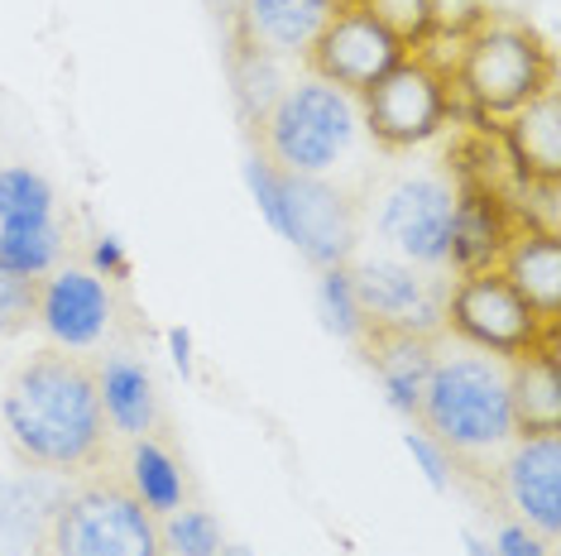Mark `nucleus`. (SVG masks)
<instances>
[{
  "instance_id": "2",
  "label": "nucleus",
  "mask_w": 561,
  "mask_h": 556,
  "mask_svg": "<svg viewBox=\"0 0 561 556\" xmlns=\"http://www.w3.org/2000/svg\"><path fill=\"white\" fill-rule=\"evenodd\" d=\"M423 432L437 437L446 451H490L514 437V413H508V379L504 364L490 356H456L437 360L423 403Z\"/></svg>"
},
{
  "instance_id": "33",
  "label": "nucleus",
  "mask_w": 561,
  "mask_h": 556,
  "mask_svg": "<svg viewBox=\"0 0 561 556\" xmlns=\"http://www.w3.org/2000/svg\"><path fill=\"white\" fill-rule=\"evenodd\" d=\"M240 5H245V0H216V10H221V15H226V24H231V20L240 15Z\"/></svg>"
},
{
  "instance_id": "18",
  "label": "nucleus",
  "mask_w": 561,
  "mask_h": 556,
  "mask_svg": "<svg viewBox=\"0 0 561 556\" xmlns=\"http://www.w3.org/2000/svg\"><path fill=\"white\" fill-rule=\"evenodd\" d=\"M494 269L514 283V293L528 302L542 322L561 317V240L557 235L518 231Z\"/></svg>"
},
{
  "instance_id": "30",
  "label": "nucleus",
  "mask_w": 561,
  "mask_h": 556,
  "mask_svg": "<svg viewBox=\"0 0 561 556\" xmlns=\"http://www.w3.org/2000/svg\"><path fill=\"white\" fill-rule=\"evenodd\" d=\"M408 451H413V456L427 465V479L442 489V485H446V456H442V451L432 447V441H427L423 432H408Z\"/></svg>"
},
{
  "instance_id": "5",
  "label": "nucleus",
  "mask_w": 561,
  "mask_h": 556,
  "mask_svg": "<svg viewBox=\"0 0 561 556\" xmlns=\"http://www.w3.org/2000/svg\"><path fill=\"white\" fill-rule=\"evenodd\" d=\"M264 159L278 173H327L351 149L355 116L346 92L327 82H298L274 96V106L260 116Z\"/></svg>"
},
{
  "instance_id": "21",
  "label": "nucleus",
  "mask_w": 561,
  "mask_h": 556,
  "mask_svg": "<svg viewBox=\"0 0 561 556\" xmlns=\"http://www.w3.org/2000/svg\"><path fill=\"white\" fill-rule=\"evenodd\" d=\"M130 489L139 495L154 518H169L173 509H183V471L154 437H139L130 451Z\"/></svg>"
},
{
  "instance_id": "14",
  "label": "nucleus",
  "mask_w": 561,
  "mask_h": 556,
  "mask_svg": "<svg viewBox=\"0 0 561 556\" xmlns=\"http://www.w3.org/2000/svg\"><path fill=\"white\" fill-rule=\"evenodd\" d=\"M39 322L48 326V336L62 340L68 350L96 346L111 326V293L96 274L82 269H58L44 283L39 298Z\"/></svg>"
},
{
  "instance_id": "4",
  "label": "nucleus",
  "mask_w": 561,
  "mask_h": 556,
  "mask_svg": "<svg viewBox=\"0 0 561 556\" xmlns=\"http://www.w3.org/2000/svg\"><path fill=\"white\" fill-rule=\"evenodd\" d=\"M48 552L54 556H169L159 518L121 479H92V485L62 495L54 518H48Z\"/></svg>"
},
{
  "instance_id": "24",
  "label": "nucleus",
  "mask_w": 561,
  "mask_h": 556,
  "mask_svg": "<svg viewBox=\"0 0 561 556\" xmlns=\"http://www.w3.org/2000/svg\"><path fill=\"white\" fill-rule=\"evenodd\" d=\"M508 207H514V221L523 231L561 240V178H518Z\"/></svg>"
},
{
  "instance_id": "25",
  "label": "nucleus",
  "mask_w": 561,
  "mask_h": 556,
  "mask_svg": "<svg viewBox=\"0 0 561 556\" xmlns=\"http://www.w3.org/2000/svg\"><path fill=\"white\" fill-rule=\"evenodd\" d=\"M163 547L169 556H221V523L207 509H173L163 518Z\"/></svg>"
},
{
  "instance_id": "26",
  "label": "nucleus",
  "mask_w": 561,
  "mask_h": 556,
  "mask_svg": "<svg viewBox=\"0 0 561 556\" xmlns=\"http://www.w3.org/2000/svg\"><path fill=\"white\" fill-rule=\"evenodd\" d=\"M360 10L375 24H385L403 48L423 44L432 34V20H437V0H360Z\"/></svg>"
},
{
  "instance_id": "32",
  "label": "nucleus",
  "mask_w": 561,
  "mask_h": 556,
  "mask_svg": "<svg viewBox=\"0 0 561 556\" xmlns=\"http://www.w3.org/2000/svg\"><path fill=\"white\" fill-rule=\"evenodd\" d=\"M96 264H101V269H121V250H116V240L96 245Z\"/></svg>"
},
{
  "instance_id": "16",
  "label": "nucleus",
  "mask_w": 561,
  "mask_h": 556,
  "mask_svg": "<svg viewBox=\"0 0 561 556\" xmlns=\"http://www.w3.org/2000/svg\"><path fill=\"white\" fill-rule=\"evenodd\" d=\"M508 413H514L518 437H547L561 432V356L557 336L538 340L533 350L508 360Z\"/></svg>"
},
{
  "instance_id": "3",
  "label": "nucleus",
  "mask_w": 561,
  "mask_h": 556,
  "mask_svg": "<svg viewBox=\"0 0 561 556\" xmlns=\"http://www.w3.org/2000/svg\"><path fill=\"white\" fill-rule=\"evenodd\" d=\"M456 86L484 120H508L538 92L557 86V62L528 24L490 20L461 44Z\"/></svg>"
},
{
  "instance_id": "27",
  "label": "nucleus",
  "mask_w": 561,
  "mask_h": 556,
  "mask_svg": "<svg viewBox=\"0 0 561 556\" xmlns=\"http://www.w3.org/2000/svg\"><path fill=\"white\" fill-rule=\"evenodd\" d=\"M39 298H44V278L0 269V336H15L39 317Z\"/></svg>"
},
{
  "instance_id": "23",
  "label": "nucleus",
  "mask_w": 561,
  "mask_h": 556,
  "mask_svg": "<svg viewBox=\"0 0 561 556\" xmlns=\"http://www.w3.org/2000/svg\"><path fill=\"white\" fill-rule=\"evenodd\" d=\"M54 221V187L34 169H0V225Z\"/></svg>"
},
{
  "instance_id": "22",
  "label": "nucleus",
  "mask_w": 561,
  "mask_h": 556,
  "mask_svg": "<svg viewBox=\"0 0 561 556\" xmlns=\"http://www.w3.org/2000/svg\"><path fill=\"white\" fill-rule=\"evenodd\" d=\"M62 255V231L54 221H30V225H0V269L44 278Z\"/></svg>"
},
{
  "instance_id": "17",
  "label": "nucleus",
  "mask_w": 561,
  "mask_h": 556,
  "mask_svg": "<svg viewBox=\"0 0 561 556\" xmlns=\"http://www.w3.org/2000/svg\"><path fill=\"white\" fill-rule=\"evenodd\" d=\"M327 20H331V10L317 5V0H245L240 15L231 20V34H236V48L308 58V48L322 34Z\"/></svg>"
},
{
  "instance_id": "10",
  "label": "nucleus",
  "mask_w": 561,
  "mask_h": 556,
  "mask_svg": "<svg viewBox=\"0 0 561 556\" xmlns=\"http://www.w3.org/2000/svg\"><path fill=\"white\" fill-rule=\"evenodd\" d=\"M351 293L360 302L365 322H385V326H403V332H423L437 336L446 326V293L451 288L442 278L413 274L403 264H360L351 269Z\"/></svg>"
},
{
  "instance_id": "7",
  "label": "nucleus",
  "mask_w": 561,
  "mask_h": 556,
  "mask_svg": "<svg viewBox=\"0 0 561 556\" xmlns=\"http://www.w3.org/2000/svg\"><path fill=\"white\" fill-rule=\"evenodd\" d=\"M365 125L379 144L413 149L446 125V82L423 58H399L365 92Z\"/></svg>"
},
{
  "instance_id": "15",
  "label": "nucleus",
  "mask_w": 561,
  "mask_h": 556,
  "mask_svg": "<svg viewBox=\"0 0 561 556\" xmlns=\"http://www.w3.org/2000/svg\"><path fill=\"white\" fill-rule=\"evenodd\" d=\"M514 235H518L514 231V207H508L500 193L461 187V193H456L451 240H446V264H456V274L494 269Z\"/></svg>"
},
{
  "instance_id": "34",
  "label": "nucleus",
  "mask_w": 561,
  "mask_h": 556,
  "mask_svg": "<svg viewBox=\"0 0 561 556\" xmlns=\"http://www.w3.org/2000/svg\"><path fill=\"white\" fill-rule=\"evenodd\" d=\"M317 5H327L331 15H336V10H355V5H360V0H317Z\"/></svg>"
},
{
  "instance_id": "19",
  "label": "nucleus",
  "mask_w": 561,
  "mask_h": 556,
  "mask_svg": "<svg viewBox=\"0 0 561 556\" xmlns=\"http://www.w3.org/2000/svg\"><path fill=\"white\" fill-rule=\"evenodd\" d=\"M504 149L523 178H561V96L547 86L504 125Z\"/></svg>"
},
{
  "instance_id": "28",
  "label": "nucleus",
  "mask_w": 561,
  "mask_h": 556,
  "mask_svg": "<svg viewBox=\"0 0 561 556\" xmlns=\"http://www.w3.org/2000/svg\"><path fill=\"white\" fill-rule=\"evenodd\" d=\"M322 312H327V326L331 332H341V336H351L360 332V302H355L351 293V269L341 264V269H327L322 274Z\"/></svg>"
},
{
  "instance_id": "1",
  "label": "nucleus",
  "mask_w": 561,
  "mask_h": 556,
  "mask_svg": "<svg viewBox=\"0 0 561 556\" xmlns=\"http://www.w3.org/2000/svg\"><path fill=\"white\" fill-rule=\"evenodd\" d=\"M0 417L20 456L44 471L78 475L106 456V408H101L96 370L68 350H44L10 379Z\"/></svg>"
},
{
  "instance_id": "9",
  "label": "nucleus",
  "mask_w": 561,
  "mask_h": 556,
  "mask_svg": "<svg viewBox=\"0 0 561 556\" xmlns=\"http://www.w3.org/2000/svg\"><path fill=\"white\" fill-rule=\"evenodd\" d=\"M403 54L408 48L393 39L385 24H375L355 5V10H336V15L322 24V34H317L308 48V62H312L317 82L336 86V92L365 96Z\"/></svg>"
},
{
  "instance_id": "29",
  "label": "nucleus",
  "mask_w": 561,
  "mask_h": 556,
  "mask_svg": "<svg viewBox=\"0 0 561 556\" xmlns=\"http://www.w3.org/2000/svg\"><path fill=\"white\" fill-rule=\"evenodd\" d=\"M547 547H552V542H538L528 528H504L494 556H547Z\"/></svg>"
},
{
  "instance_id": "13",
  "label": "nucleus",
  "mask_w": 561,
  "mask_h": 556,
  "mask_svg": "<svg viewBox=\"0 0 561 556\" xmlns=\"http://www.w3.org/2000/svg\"><path fill=\"white\" fill-rule=\"evenodd\" d=\"M504 489L514 509L552 542L561 528V432L523 437L518 451L504 461Z\"/></svg>"
},
{
  "instance_id": "31",
  "label": "nucleus",
  "mask_w": 561,
  "mask_h": 556,
  "mask_svg": "<svg viewBox=\"0 0 561 556\" xmlns=\"http://www.w3.org/2000/svg\"><path fill=\"white\" fill-rule=\"evenodd\" d=\"M20 499H24V479H5V475H0V518L15 509Z\"/></svg>"
},
{
  "instance_id": "12",
  "label": "nucleus",
  "mask_w": 561,
  "mask_h": 556,
  "mask_svg": "<svg viewBox=\"0 0 561 556\" xmlns=\"http://www.w3.org/2000/svg\"><path fill=\"white\" fill-rule=\"evenodd\" d=\"M365 350V364L379 374L385 394L393 408L403 413H417L423 403V389L432 370H437V336H423V332H403V326H385V322H360L355 332Z\"/></svg>"
},
{
  "instance_id": "8",
  "label": "nucleus",
  "mask_w": 561,
  "mask_h": 556,
  "mask_svg": "<svg viewBox=\"0 0 561 556\" xmlns=\"http://www.w3.org/2000/svg\"><path fill=\"white\" fill-rule=\"evenodd\" d=\"M284 197V235L322 269H341L360 245V217L331 183L312 173H278Z\"/></svg>"
},
{
  "instance_id": "35",
  "label": "nucleus",
  "mask_w": 561,
  "mask_h": 556,
  "mask_svg": "<svg viewBox=\"0 0 561 556\" xmlns=\"http://www.w3.org/2000/svg\"><path fill=\"white\" fill-rule=\"evenodd\" d=\"M221 556H250L245 547H221Z\"/></svg>"
},
{
  "instance_id": "6",
  "label": "nucleus",
  "mask_w": 561,
  "mask_h": 556,
  "mask_svg": "<svg viewBox=\"0 0 561 556\" xmlns=\"http://www.w3.org/2000/svg\"><path fill=\"white\" fill-rule=\"evenodd\" d=\"M446 326L461 340H470V346L504 356V360H514L523 350L538 346V340L557 336V322H542L514 293V283L500 269H476V274L456 278V288L446 293Z\"/></svg>"
},
{
  "instance_id": "11",
  "label": "nucleus",
  "mask_w": 561,
  "mask_h": 556,
  "mask_svg": "<svg viewBox=\"0 0 561 556\" xmlns=\"http://www.w3.org/2000/svg\"><path fill=\"white\" fill-rule=\"evenodd\" d=\"M451 217H456V193L437 178H413L393 187L385 201L379 231L385 240L403 250L417 264H446V240H451Z\"/></svg>"
},
{
  "instance_id": "20",
  "label": "nucleus",
  "mask_w": 561,
  "mask_h": 556,
  "mask_svg": "<svg viewBox=\"0 0 561 556\" xmlns=\"http://www.w3.org/2000/svg\"><path fill=\"white\" fill-rule=\"evenodd\" d=\"M96 389H101V408H106V422L125 437H149L159 422V398H154V379L149 370L130 356H111L96 370Z\"/></svg>"
}]
</instances>
